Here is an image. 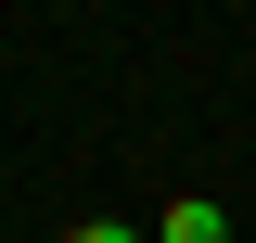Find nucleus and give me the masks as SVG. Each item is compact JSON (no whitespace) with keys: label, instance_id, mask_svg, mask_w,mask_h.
Here are the masks:
<instances>
[{"label":"nucleus","instance_id":"nucleus-2","mask_svg":"<svg viewBox=\"0 0 256 243\" xmlns=\"http://www.w3.org/2000/svg\"><path fill=\"white\" fill-rule=\"evenodd\" d=\"M64 243H154V230H128V218H77Z\"/></svg>","mask_w":256,"mask_h":243},{"label":"nucleus","instance_id":"nucleus-1","mask_svg":"<svg viewBox=\"0 0 256 243\" xmlns=\"http://www.w3.org/2000/svg\"><path fill=\"white\" fill-rule=\"evenodd\" d=\"M154 243H230V218H218V205H205V192H180V205H166V218H154Z\"/></svg>","mask_w":256,"mask_h":243}]
</instances>
